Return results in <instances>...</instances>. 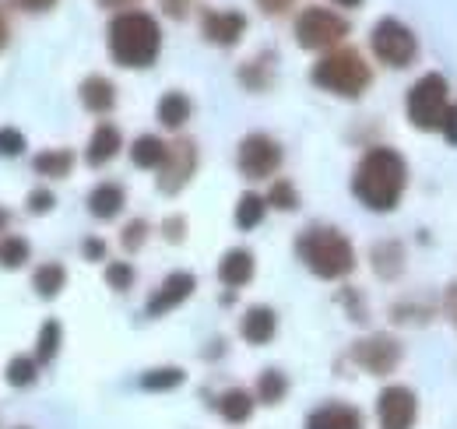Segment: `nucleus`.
I'll use <instances>...</instances> for the list:
<instances>
[{
    "mask_svg": "<svg viewBox=\"0 0 457 429\" xmlns=\"http://www.w3.org/2000/svg\"><path fill=\"white\" fill-rule=\"evenodd\" d=\"M288 394V376L282 370H264L257 376V401L264 405H278Z\"/></svg>",
    "mask_w": 457,
    "mask_h": 429,
    "instance_id": "26",
    "label": "nucleus"
},
{
    "mask_svg": "<svg viewBox=\"0 0 457 429\" xmlns=\"http://www.w3.org/2000/svg\"><path fill=\"white\" fill-rule=\"evenodd\" d=\"M352 359H355L366 374L387 376V374H395V370H398L401 345H398V338H391V334H370V338L355 341Z\"/></svg>",
    "mask_w": 457,
    "mask_h": 429,
    "instance_id": "9",
    "label": "nucleus"
},
{
    "mask_svg": "<svg viewBox=\"0 0 457 429\" xmlns=\"http://www.w3.org/2000/svg\"><path fill=\"white\" fill-rule=\"evenodd\" d=\"M18 4H21L25 11H50L57 0H18Z\"/></svg>",
    "mask_w": 457,
    "mask_h": 429,
    "instance_id": "43",
    "label": "nucleus"
},
{
    "mask_svg": "<svg viewBox=\"0 0 457 429\" xmlns=\"http://www.w3.org/2000/svg\"><path fill=\"white\" fill-rule=\"evenodd\" d=\"M71 165H74V156L67 152V148H50V152H39L36 159H32V169L39 172V176H67L71 172Z\"/></svg>",
    "mask_w": 457,
    "mask_h": 429,
    "instance_id": "24",
    "label": "nucleus"
},
{
    "mask_svg": "<svg viewBox=\"0 0 457 429\" xmlns=\"http://www.w3.org/2000/svg\"><path fill=\"white\" fill-rule=\"evenodd\" d=\"M29 261V240L21 236H4L0 240V268H21Z\"/></svg>",
    "mask_w": 457,
    "mask_h": 429,
    "instance_id": "31",
    "label": "nucleus"
},
{
    "mask_svg": "<svg viewBox=\"0 0 457 429\" xmlns=\"http://www.w3.org/2000/svg\"><path fill=\"white\" fill-rule=\"evenodd\" d=\"M106 282L116 292H127L134 285V268L127 261H113V265H106Z\"/></svg>",
    "mask_w": 457,
    "mask_h": 429,
    "instance_id": "34",
    "label": "nucleus"
},
{
    "mask_svg": "<svg viewBox=\"0 0 457 429\" xmlns=\"http://www.w3.org/2000/svg\"><path fill=\"white\" fill-rule=\"evenodd\" d=\"M162 7H166V14H170V18H183V14H187V7H190V0H162Z\"/></svg>",
    "mask_w": 457,
    "mask_h": 429,
    "instance_id": "42",
    "label": "nucleus"
},
{
    "mask_svg": "<svg viewBox=\"0 0 457 429\" xmlns=\"http://www.w3.org/2000/svg\"><path fill=\"white\" fill-rule=\"evenodd\" d=\"M236 162H239V172L246 180H264V176H275L278 165H282V145L268 134H246L239 141V152H236Z\"/></svg>",
    "mask_w": 457,
    "mask_h": 429,
    "instance_id": "8",
    "label": "nucleus"
},
{
    "mask_svg": "<svg viewBox=\"0 0 457 429\" xmlns=\"http://www.w3.org/2000/svg\"><path fill=\"white\" fill-rule=\"evenodd\" d=\"M60 352V324L57 321H46L39 327V338H36V363H50L54 356Z\"/></svg>",
    "mask_w": 457,
    "mask_h": 429,
    "instance_id": "30",
    "label": "nucleus"
},
{
    "mask_svg": "<svg viewBox=\"0 0 457 429\" xmlns=\"http://www.w3.org/2000/svg\"><path fill=\"white\" fill-rule=\"evenodd\" d=\"M81 254H85L88 261H103V257H106V243H103V240H85Z\"/></svg>",
    "mask_w": 457,
    "mask_h": 429,
    "instance_id": "39",
    "label": "nucleus"
},
{
    "mask_svg": "<svg viewBox=\"0 0 457 429\" xmlns=\"http://www.w3.org/2000/svg\"><path fill=\"white\" fill-rule=\"evenodd\" d=\"M4 225H7V212H4V208H0V229H4Z\"/></svg>",
    "mask_w": 457,
    "mask_h": 429,
    "instance_id": "47",
    "label": "nucleus"
},
{
    "mask_svg": "<svg viewBox=\"0 0 457 429\" xmlns=\"http://www.w3.org/2000/svg\"><path fill=\"white\" fill-rule=\"evenodd\" d=\"M348 36V21L328 7H306L295 18V39L303 50H331Z\"/></svg>",
    "mask_w": 457,
    "mask_h": 429,
    "instance_id": "6",
    "label": "nucleus"
},
{
    "mask_svg": "<svg viewBox=\"0 0 457 429\" xmlns=\"http://www.w3.org/2000/svg\"><path fill=\"white\" fill-rule=\"evenodd\" d=\"M440 134H444L451 145H457V103H451L447 113H444V120H440Z\"/></svg>",
    "mask_w": 457,
    "mask_h": 429,
    "instance_id": "37",
    "label": "nucleus"
},
{
    "mask_svg": "<svg viewBox=\"0 0 457 429\" xmlns=\"http://www.w3.org/2000/svg\"><path fill=\"white\" fill-rule=\"evenodd\" d=\"M120 148H123L120 130H116L113 123H99V127L92 130V138H88L85 162H88V165H106V162H113L116 156H120Z\"/></svg>",
    "mask_w": 457,
    "mask_h": 429,
    "instance_id": "15",
    "label": "nucleus"
},
{
    "mask_svg": "<svg viewBox=\"0 0 457 429\" xmlns=\"http://www.w3.org/2000/svg\"><path fill=\"white\" fill-rule=\"evenodd\" d=\"M194 289H197V278H194L190 271H172L170 278L152 292L145 314H148V317H162V314H170V310H176L179 303H187V299L194 296Z\"/></svg>",
    "mask_w": 457,
    "mask_h": 429,
    "instance_id": "12",
    "label": "nucleus"
},
{
    "mask_svg": "<svg viewBox=\"0 0 457 429\" xmlns=\"http://www.w3.org/2000/svg\"><path fill=\"white\" fill-rule=\"evenodd\" d=\"M268 205L278 208V212H292L299 205V194H295V187L288 180H275L271 190H268Z\"/></svg>",
    "mask_w": 457,
    "mask_h": 429,
    "instance_id": "32",
    "label": "nucleus"
},
{
    "mask_svg": "<svg viewBox=\"0 0 457 429\" xmlns=\"http://www.w3.org/2000/svg\"><path fill=\"white\" fill-rule=\"evenodd\" d=\"M444 310H447L451 324L457 327V282L454 285H447V292H444Z\"/></svg>",
    "mask_w": 457,
    "mask_h": 429,
    "instance_id": "40",
    "label": "nucleus"
},
{
    "mask_svg": "<svg viewBox=\"0 0 457 429\" xmlns=\"http://www.w3.org/2000/svg\"><path fill=\"white\" fill-rule=\"evenodd\" d=\"M123 208V187L120 183H99V187H92V194H88V212L96 214V218H103V222H110L116 218Z\"/></svg>",
    "mask_w": 457,
    "mask_h": 429,
    "instance_id": "20",
    "label": "nucleus"
},
{
    "mask_svg": "<svg viewBox=\"0 0 457 429\" xmlns=\"http://www.w3.org/2000/svg\"><path fill=\"white\" fill-rule=\"evenodd\" d=\"M67 285V271H63V265H57V261H46V265H39L36 268V274H32V289L43 296V299H54V296H60V289Z\"/></svg>",
    "mask_w": 457,
    "mask_h": 429,
    "instance_id": "22",
    "label": "nucleus"
},
{
    "mask_svg": "<svg viewBox=\"0 0 457 429\" xmlns=\"http://www.w3.org/2000/svg\"><path fill=\"white\" fill-rule=\"evenodd\" d=\"M310 78H313V85H320L324 92L342 96V99H359L370 88V81H373L370 63L355 50H331L328 56H320L313 63Z\"/></svg>",
    "mask_w": 457,
    "mask_h": 429,
    "instance_id": "4",
    "label": "nucleus"
},
{
    "mask_svg": "<svg viewBox=\"0 0 457 429\" xmlns=\"http://www.w3.org/2000/svg\"><path fill=\"white\" fill-rule=\"evenodd\" d=\"M78 96H81V106L88 109V113H110L116 106V85L110 78H103V74H88L81 81Z\"/></svg>",
    "mask_w": 457,
    "mask_h": 429,
    "instance_id": "17",
    "label": "nucleus"
},
{
    "mask_svg": "<svg viewBox=\"0 0 457 429\" xmlns=\"http://www.w3.org/2000/svg\"><path fill=\"white\" fill-rule=\"evenodd\" d=\"M257 7L264 14H286L288 7H292V0H257Z\"/></svg>",
    "mask_w": 457,
    "mask_h": 429,
    "instance_id": "41",
    "label": "nucleus"
},
{
    "mask_svg": "<svg viewBox=\"0 0 457 429\" xmlns=\"http://www.w3.org/2000/svg\"><path fill=\"white\" fill-rule=\"evenodd\" d=\"M408 187V165L395 148H370L352 176V194L370 212H395Z\"/></svg>",
    "mask_w": 457,
    "mask_h": 429,
    "instance_id": "1",
    "label": "nucleus"
},
{
    "mask_svg": "<svg viewBox=\"0 0 457 429\" xmlns=\"http://www.w3.org/2000/svg\"><path fill=\"white\" fill-rule=\"evenodd\" d=\"M159 120H162V127L179 130V127L190 120V99H187L183 92H166V96L159 99Z\"/></svg>",
    "mask_w": 457,
    "mask_h": 429,
    "instance_id": "23",
    "label": "nucleus"
},
{
    "mask_svg": "<svg viewBox=\"0 0 457 429\" xmlns=\"http://www.w3.org/2000/svg\"><path fill=\"white\" fill-rule=\"evenodd\" d=\"M106 43H110V56H113L120 67H152L155 56L162 50V32H159V21L145 11H120L113 21H110V32H106Z\"/></svg>",
    "mask_w": 457,
    "mask_h": 429,
    "instance_id": "2",
    "label": "nucleus"
},
{
    "mask_svg": "<svg viewBox=\"0 0 457 429\" xmlns=\"http://www.w3.org/2000/svg\"><path fill=\"white\" fill-rule=\"evenodd\" d=\"M278 331V317L271 307H250L243 314V324H239V334L250 341V345H268Z\"/></svg>",
    "mask_w": 457,
    "mask_h": 429,
    "instance_id": "16",
    "label": "nucleus"
},
{
    "mask_svg": "<svg viewBox=\"0 0 457 429\" xmlns=\"http://www.w3.org/2000/svg\"><path fill=\"white\" fill-rule=\"evenodd\" d=\"M250 278H253V254L250 250L236 247L219 261V282L228 285V289H243Z\"/></svg>",
    "mask_w": 457,
    "mask_h": 429,
    "instance_id": "18",
    "label": "nucleus"
},
{
    "mask_svg": "<svg viewBox=\"0 0 457 429\" xmlns=\"http://www.w3.org/2000/svg\"><path fill=\"white\" fill-rule=\"evenodd\" d=\"M215 405H219V416H222L226 423L239 426V423H246V419L253 416V405H257V401H253L250 391H243V387H228Z\"/></svg>",
    "mask_w": 457,
    "mask_h": 429,
    "instance_id": "19",
    "label": "nucleus"
},
{
    "mask_svg": "<svg viewBox=\"0 0 457 429\" xmlns=\"http://www.w3.org/2000/svg\"><path fill=\"white\" fill-rule=\"evenodd\" d=\"M36 376H39L36 356H14V359L7 363V370H4V380H7L11 387H29V383H36Z\"/></svg>",
    "mask_w": 457,
    "mask_h": 429,
    "instance_id": "27",
    "label": "nucleus"
},
{
    "mask_svg": "<svg viewBox=\"0 0 457 429\" xmlns=\"http://www.w3.org/2000/svg\"><path fill=\"white\" fill-rule=\"evenodd\" d=\"M447 78L444 74H422L408 96H404V113L408 123H415L419 130H440V120L447 113Z\"/></svg>",
    "mask_w": 457,
    "mask_h": 429,
    "instance_id": "5",
    "label": "nucleus"
},
{
    "mask_svg": "<svg viewBox=\"0 0 457 429\" xmlns=\"http://www.w3.org/2000/svg\"><path fill=\"white\" fill-rule=\"evenodd\" d=\"M21 152H25V134L14 130V127H0V156L18 159Z\"/></svg>",
    "mask_w": 457,
    "mask_h": 429,
    "instance_id": "35",
    "label": "nucleus"
},
{
    "mask_svg": "<svg viewBox=\"0 0 457 429\" xmlns=\"http://www.w3.org/2000/svg\"><path fill=\"white\" fill-rule=\"evenodd\" d=\"M7 36H11V32H7V18H4V11H0V50L7 46Z\"/></svg>",
    "mask_w": 457,
    "mask_h": 429,
    "instance_id": "44",
    "label": "nucleus"
},
{
    "mask_svg": "<svg viewBox=\"0 0 457 429\" xmlns=\"http://www.w3.org/2000/svg\"><path fill=\"white\" fill-rule=\"evenodd\" d=\"M335 4H342V7H355L359 0H335Z\"/></svg>",
    "mask_w": 457,
    "mask_h": 429,
    "instance_id": "46",
    "label": "nucleus"
},
{
    "mask_svg": "<svg viewBox=\"0 0 457 429\" xmlns=\"http://www.w3.org/2000/svg\"><path fill=\"white\" fill-rule=\"evenodd\" d=\"M166 152H170V145H166L162 138L141 134V138L130 145V162H134L137 169H159V165L166 162Z\"/></svg>",
    "mask_w": 457,
    "mask_h": 429,
    "instance_id": "21",
    "label": "nucleus"
},
{
    "mask_svg": "<svg viewBox=\"0 0 457 429\" xmlns=\"http://www.w3.org/2000/svg\"><path fill=\"white\" fill-rule=\"evenodd\" d=\"M306 429H362V416L352 405L328 401L306 416Z\"/></svg>",
    "mask_w": 457,
    "mask_h": 429,
    "instance_id": "14",
    "label": "nucleus"
},
{
    "mask_svg": "<svg viewBox=\"0 0 457 429\" xmlns=\"http://www.w3.org/2000/svg\"><path fill=\"white\" fill-rule=\"evenodd\" d=\"M295 254L317 278H345L355 268V250L335 225H310L295 240Z\"/></svg>",
    "mask_w": 457,
    "mask_h": 429,
    "instance_id": "3",
    "label": "nucleus"
},
{
    "mask_svg": "<svg viewBox=\"0 0 457 429\" xmlns=\"http://www.w3.org/2000/svg\"><path fill=\"white\" fill-rule=\"evenodd\" d=\"M370 43H373L377 60L387 63V67H408V63L415 60V54H419V43H415L411 29L401 25L398 18H384V21H377Z\"/></svg>",
    "mask_w": 457,
    "mask_h": 429,
    "instance_id": "7",
    "label": "nucleus"
},
{
    "mask_svg": "<svg viewBox=\"0 0 457 429\" xmlns=\"http://www.w3.org/2000/svg\"><path fill=\"white\" fill-rule=\"evenodd\" d=\"M264 212H268V198L261 194H243L236 201V225L239 229H257L264 222Z\"/></svg>",
    "mask_w": 457,
    "mask_h": 429,
    "instance_id": "25",
    "label": "nucleus"
},
{
    "mask_svg": "<svg viewBox=\"0 0 457 429\" xmlns=\"http://www.w3.org/2000/svg\"><path fill=\"white\" fill-rule=\"evenodd\" d=\"M419 419V401H415V391L408 387H384L380 398H377V423L380 429H411Z\"/></svg>",
    "mask_w": 457,
    "mask_h": 429,
    "instance_id": "10",
    "label": "nucleus"
},
{
    "mask_svg": "<svg viewBox=\"0 0 457 429\" xmlns=\"http://www.w3.org/2000/svg\"><path fill=\"white\" fill-rule=\"evenodd\" d=\"M243 29H246V18H243L239 11H208V14L201 18V32H204V39L215 43V46H232V43H239Z\"/></svg>",
    "mask_w": 457,
    "mask_h": 429,
    "instance_id": "13",
    "label": "nucleus"
},
{
    "mask_svg": "<svg viewBox=\"0 0 457 429\" xmlns=\"http://www.w3.org/2000/svg\"><path fill=\"white\" fill-rule=\"evenodd\" d=\"M183 229H187V222H183V218H176V214L166 218V225H162V232H166V240H170V243H179V240H183Z\"/></svg>",
    "mask_w": 457,
    "mask_h": 429,
    "instance_id": "38",
    "label": "nucleus"
},
{
    "mask_svg": "<svg viewBox=\"0 0 457 429\" xmlns=\"http://www.w3.org/2000/svg\"><path fill=\"white\" fill-rule=\"evenodd\" d=\"M373 268L380 278H395L401 271V247L398 243H377L373 247Z\"/></svg>",
    "mask_w": 457,
    "mask_h": 429,
    "instance_id": "29",
    "label": "nucleus"
},
{
    "mask_svg": "<svg viewBox=\"0 0 457 429\" xmlns=\"http://www.w3.org/2000/svg\"><path fill=\"white\" fill-rule=\"evenodd\" d=\"M197 169V145L194 141H172L170 152H166V162L159 165V190L162 194H179L190 176Z\"/></svg>",
    "mask_w": 457,
    "mask_h": 429,
    "instance_id": "11",
    "label": "nucleus"
},
{
    "mask_svg": "<svg viewBox=\"0 0 457 429\" xmlns=\"http://www.w3.org/2000/svg\"><path fill=\"white\" fill-rule=\"evenodd\" d=\"M103 7H130V4H137V0H99Z\"/></svg>",
    "mask_w": 457,
    "mask_h": 429,
    "instance_id": "45",
    "label": "nucleus"
},
{
    "mask_svg": "<svg viewBox=\"0 0 457 429\" xmlns=\"http://www.w3.org/2000/svg\"><path fill=\"white\" fill-rule=\"evenodd\" d=\"M54 201H57V198H54L50 190H43V187H39V190H32V194H29V212L32 214L54 212Z\"/></svg>",
    "mask_w": 457,
    "mask_h": 429,
    "instance_id": "36",
    "label": "nucleus"
},
{
    "mask_svg": "<svg viewBox=\"0 0 457 429\" xmlns=\"http://www.w3.org/2000/svg\"><path fill=\"white\" fill-rule=\"evenodd\" d=\"M148 240V222L145 218H134V222H127L123 225V236H120V243H123V250H141V243Z\"/></svg>",
    "mask_w": 457,
    "mask_h": 429,
    "instance_id": "33",
    "label": "nucleus"
},
{
    "mask_svg": "<svg viewBox=\"0 0 457 429\" xmlns=\"http://www.w3.org/2000/svg\"><path fill=\"white\" fill-rule=\"evenodd\" d=\"M183 380H187V374L179 366H155V370H148V374L141 376V387L145 391H172Z\"/></svg>",
    "mask_w": 457,
    "mask_h": 429,
    "instance_id": "28",
    "label": "nucleus"
},
{
    "mask_svg": "<svg viewBox=\"0 0 457 429\" xmlns=\"http://www.w3.org/2000/svg\"><path fill=\"white\" fill-rule=\"evenodd\" d=\"M18 429H29V426H18Z\"/></svg>",
    "mask_w": 457,
    "mask_h": 429,
    "instance_id": "48",
    "label": "nucleus"
}]
</instances>
